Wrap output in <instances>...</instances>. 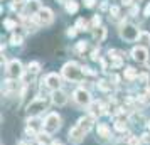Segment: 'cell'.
Listing matches in <instances>:
<instances>
[{
  "label": "cell",
  "instance_id": "30bf717a",
  "mask_svg": "<svg viewBox=\"0 0 150 145\" xmlns=\"http://www.w3.org/2000/svg\"><path fill=\"white\" fill-rule=\"evenodd\" d=\"M42 81H44V84L47 86V90H51V91L61 90V76H57L56 73H49Z\"/></svg>",
  "mask_w": 150,
  "mask_h": 145
},
{
  "label": "cell",
  "instance_id": "7a4b0ae2",
  "mask_svg": "<svg viewBox=\"0 0 150 145\" xmlns=\"http://www.w3.org/2000/svg\"><path fill=\"white\" fill-rule=\"evenodd\" d=\"M61 115L59 113H47L46 115V118H44V123H42V130L46 132L47 135H52V133H56V132L61 128Z\"/></svg>",
  "mask_w": 150,
  "mask_h": 145
},
{
  "label": "cell",
  "instance_id": "cb8c5ba5",
  "mask_svg": "<svg viewBox=\"0 0 150 145\" xmlns=\"http://www.w3.org/2000/svg\"><path fill=\"white\" fill-rule=\"evenodd\" d=\"M88 49V44L84 41H79L78 42V46H76V51H79V52H83V51H86Z\"/></svg>",
  "mask_w": 150,
  "mask_h": 145
},
{
  "label": "cell",
  "instance_id": "8d00e7d4",
  "mask_svg": "<svg viewBox=\"0 0 150 145\" xmlns=\"http://www.w3.org/2000/svg\"><path fill=\"white\" fill-rule=\"evenodd\" d=\"M51 145H62V144L59 142V140H57V142H56V140H52V142H51Z\"/></svg>",
  "mask_w": 150,
  "mask_h": 145
},
{
  "label": "cell",
  "instance_id": "d6986e66",
  "mask_svg": "<svg viewBox=\"0 0 150 145\" xmlns=\"http://www.w3.org/2000/svg\"><path fill=\"white\" fill-rule=\"evenodd\" d=\"M98 88H100L101 91H110V90H111V83L101 79V81H98Z\"/></svg>",
  "mask_w": 150,
  "mask_h": 145
},
{
  "label": "cell",
  "instance_id": "4dcf8cb0",
  "mask_svg": "<svg viewBox=\"0 0 150 145\" xmlns=\"http://www.w3.org/2000/svg\"><path fill=\"white\" fill-rule=\"evenodd\" d=\"M83 2H84V5H86V7H93V5H95V0H83Z\"/></svg>",
  "mask_w": 150,
  "mask_h": 145
},
{
  "label": "cell",
  "instance_id": "2e32d148",
  "mask_svg": "<svg viewBox=\"0 0 150 145\" xmlns=\"http://www.w3.org/2000/svg\"><path fill=\"white\" fill-rule=\"evenodd\" d=\"M123 76L127 78L128 81H133L135 78H138V74H137V69H133V68H127V69H125V73H123Z\"/></svg>",
  "mask_w": 150,
  "mask_h": 145
},
{
  "label": "cell",
  "instance_id": "3957f363",
  "mask_svg": "<svg viewBox=\"0 0 150 145\" xmlns=\"http://www.w3.org/2000/svg\"><path fill=\"white\" fill-rule=\"evenodd\" d=\"M83 74H84V73H83V68L74 61L66 62V64L62 66V76L66 78L68 81H81Z\"/></svg>",
  "mask_w": 150,
  "mask_h": 145
},
{
  "label": "cell",
  "instance_id": "83f0119b",
  "mask_svg": "<svg viewBox=\"0 0 150 145\" xmlns=\"http://www.w3.org/2000/svg\"><path fill=\"white\" fill-rule=\"evenodd\" d=\"M100 22H101V17H100V15H95V17H93V29L98 27V25H100Z\"/></svg>",
  "mask_w": 150,
  "mask_h": 145
},
{
  "label": "cell",
  "instance_id": "e0dca14e",
  "mask_svg": "<svg viewBox=\"0 0 150 145\" xmlns=\"http://www.w3.org/2000/svg\"><path fill=\"white\" fill-rule=\"evenodd\" d=\"M66 12L68 14H76L78 12V4H76L74 0H68L66 2Z\"/></svg>",
  "mask_w": 150,
  "mask_h": 145
},
{
  "label": "cell",
  "instance_id": "ac0fdd59",
  "mask_svg": "<svg viewBox=\"0 0 150 145\" xmlns=\"http://www.w3.org/2000/svg\"><path fill=\"white\" fill-rule=\"evenodd\" d=\"M27 71L30 73V74H35V73H39V71H41V64H39V62H35V61L29 62Z\"/></svg>",
  "mask_w": 150,
  "mask_h": 145
},
{
  "label": "cell",
  "instance_id": "f35d334b",
  "mask_svg": "<svg viewBox=\"0 0 150 145\" xmlns=\"http://www.w3.org/2000/svg\"><path fill=\"white\" fill-rule=\"evenodd\" d=\"M116 145H130L128 142H120V144H116Z\"/></svg>",
  "mask_w": 150,
  "mask_h": 145
},
{
  "label": "cell",
  "instance_id": "f1b7e54d",
  "mask_svg": "<svg viewBox=\"0 0 150 145\" xmlns=\"http://www.w3.org/2000/svg\"><path fill=\"white\" fill-rule=\"evenodd\" d=\"M76 30H78L76 27H69L68 32H66V34H68V37H74V35H76Z\"/></svg>",
  "mask_w": 150,
  "mask_h": 145
},
{
  "label": "cell",
  "instance_id": "603a6c76",
  "mask_svg": "<svg viewBox=\"0 0 150 145\" xmlns=\"http://www.w3.org/2000/svg\"><path fill=\"white\" fill-rule=\"evenodd\" d=\"M115 128L116 130H120V132H123L125 128H127V123H125L123 120H116L115 122Z\"/></svg>",
  "mask_w": 150,
  "mask_h": 145
},
{
  "label": "cell",
  "instance_id": "ba28073f",
  "mask_svg": "<svg viewBox=\"0 0 150 145\" xmlns=\"http://www.w3.org/2000/svg\"><path fill=\"white\" fill-rule=\"evenodd\" d=\"M7 74L10 79H19L24 74V68H22V62L19 59H12L7 66Z\"/></svg>",
  "mask_w": 150,
  "mask_h": 145
},
{
  "label": "cell",
  "instance_id": "8992f818",
  "mask_svg": "<svg viewBox=\"0 0 150 145\" xmlns=\"http://www.w3.org/2000/svg\"><path fill=\"white\" fill-rule=\"evenodd\" d=\"M73 98H74V103L78 105V106H89L91 105V95H89L88 90H84V88H78V90L74 91V95H73Z\"/></svg>",
  "mask_w": 150,
  "mask_h": 145
},
{
  "label": "cell",
  "instance_id": "836d02e7",
  "mask_svg": "<svg viewBox=\"0 0 150 145\" xmlns=\"http://www.w3.org/2000/svg\"><path fill=\"white\" fill-rule=\"evenodd\" d=\"M110 79H111V81H113V84H118V81H120V78L116 76V74H113V76L110 78Z\"/></svg>",
  "mask_w": 150,
  "mask_h": 145
},
{
  "label": "cell",
  "instance_id": "277c9868",
  "mask_svg": "<svg viewBox=\"0 0 150 145\" xmlns=\"http://www.w3.org/2000/svg\"><path fill=\"white\" fill-rule=\"evenodd\" d=\"M44 110H47V101H46V98L42 96H35L27 106V115L30 118L32 117H37L39 113H42Z\"/></svg>",
  "mask_w": 150,
  "mask_h": 145
},
{
  "label": "cell",
  "instance_id": "9a60e30c",
  "mask_svg": "<svg viewBox=\"0 0 150 145\" xmlns=\"http://www.w3.org/2000/svg\"><path fill=\"white\" fill-rule=\"evenodd\" d=\"M25 7H27V12H39L41 10V4H39V0H29V2H25Z\"/></svg>",
  "mask_w": 150,
  "mask_h": 145
},
{
  "label": "cell",
  "instance_id": "e575fe53",
  "mask_svg": "<svg viewBox=\"0 0 150 145\" xmlns=\"http://www.w3.org/2000/svg\"><path fill=\"white\" fill-rule=\"evenodd\" d=\"M123 5H133V0H122Z\"/></svg>",
  "mask_w": 150,
  "mask_h": 145
},
{
  "label": "cell",
  "instance_id": "7c38bea8",
  "mask_svg": "<svg viewBox=\"0 0 150 145\" xmlns=\"http://www.w3.org/2000/svg\"><path fill=\"white\" fill-rule=\"evenodd\" d=\"M52 103H54L56 106H64V105L68 103V95L61 90L52 91Z\"/></svg>",
  "mask_w": 150,
  "mask_h": 145
},
{
  "label": "cell",
  "instance_id": "7402d4cb",
  "mask_svg": "<svg viewBox=\"0 0 150 145\" xmlns=\"http://www.w3.org/2000/svg\"><path fill=\"white\" fill-rule=\"evenodd\" d=\"M74 27L78 29V30H86V21H84V19H78Z\"/></svg>",
  "mask_w": 150,
  "mask_h": 145
},
{
  "label": "cell",
  "instance_id": "d6a6232c",
  "mask_svg": "<svg viewBox=\"0 0 150 145\" xmlns=\"http://www.w3.org/2000/svg\"><path fill=\"white\" fill-rule=\"evenodd\" d=\"M143 15H145V17H150V4L145 7V10H143Z\"/></svg>",
  "mask_w": 150,
  "mask_h": 145
},
{
  "label": "cell",
  "instance_id": "1f68e13d",
  "mask_svg": "<svg viewBox=\"0 0 150 145\" xmlns=\"http://www.w3.org/2000/svg\"><path fill=\"white\" fill-rule=\"evenodd\" d=\"M137 12H138V7H137V5H132V8H130V15H135Z\"/></svg>",
  "mask_w": 150,
  "mask_h": 145
},
{
  "label": "cell",
  "instance_id": "4fadbf2b",
  "mask_svg": "<svg viewBox=\"0 0 150 145\" xmlns=\"http://www.w3.org/2000/svg\"><path fill=\"white\" fill-rule=\"evenodd\" d=\"M105 37H106V29L105 27H96L95 30H93V39H95V41L103 42Z\"/></svg>",
  "mask_w": 150,
  "mask_h": 145
},
{
  "label": "cell",
  "instance_id": "4316f807",
  "mask_svg": "<svg viewBox=\"0 0 150 145\" xmlns=\"http://www.w3.org/2000/svg\"><path fill=\"white\" fill-rule=\"evenodd\" d=\"M110 14H111V17H118V14H120V7L113 5V7L110 8Z\"/></svg>",
  "mask_w": 150,
  "mask_h": 145
},
{
  "label": "cell",
  "instance_id": "6da1fadb",
  "mask_svg": "<svg viewBox=\"0 0 150 145\" xmlns=\"http://www.w3.org/2000/svg\"><path fill=\"white\" fill-rule=\"evenodd\" d=\"M93 122H95V117L93 115H89L86 118H79L78 120V123L69 130L68 137H69V142L74 145H79L84 140V135L89 132V128L93 127Z\"/></svg>",
  "mask_w": 150,
  "mask_h": 145
},
{
  "label": "cell",
  "instance_id": "8fae6325",
  "mask_svg": "<svg viewBox=\"0 0 150 145\" xmlns=\"http://www.w3.org/2000/svg\"><path fill=\"white\" fill-rule=\"evenodd\" d=\"M132 57L135 59L137 62H140V64H145V62L149 61V51L147 47H143V46H137V47L132 49Z\"/></svg>",
  "mask_w": 150,
  "mask_h": 145
},
{
  "label": "cell",
  "instance_id": "5bb4252c",
  "mask_svg": "<svg viewBox=\"0 0 150 145\" xmlns=\"http://www.w3.org/2000/svg\"><path fill=\"white\" fill-rule=\"evenodd\" d=\"M138 42H140V46H143V47H150V32L142 30L140 35H138Z\"/></svg>",
  "mask_w": 150,
  "mask_h": 145
},
{
  "label": "cell",
  "instance_id": "ab89813d",
  "mask_svg": "<svg viewBox=\"0 0 150 145\" xmlns=\"http://www.w3.org/2000/svg\"><path fill=\"white\" fill-rule=\"evenodd\" d=\"M15 2H17V0H15ZM19 2H21V0H19Z\"/></svg>",
  "mask_w": 150,
  "mask_h": 145
},
{
  "label": "cell",
  "instance_id": "484cf974",
  "mask_svg": "<svg viewBox=\"0 0 150 145\" xmlns=\"http://www.w3.org/2000/svg\"><path fill=\"white\" fill-rule=\"evenodd\" d=\"M140 140H142V145H150V135L149 133H143L142 137H140Z\"/></svg>",
  "mask_w": 150,
  "mask_h": 145
},
{
  "label": "cell",
  "instance_id": "44dd1931",
  "mask_svg": "<svg viewBox=\"0 0 150 145\" xmlns=\"http://www.w3.org/2000/svg\"><path fill=\"white\" fill-rule=\"evenodd\" d=\"M4 25H5L8 30H14V29H17V24H15L14 21H10V19H5V21H4Z\"/></svg>",
  "mask_w": 150,
  "mask_h": 145
},
{
  "label": "cell",
  "instance_id": "9c48e42d",
  "mask_svg": "<svg viewBox=\"0 0 150 145\" xmlns=\"http://www.w3.org/2000/svg\"><path fill=\"white\" fill-rule=\"evenodd\" d=\"M54 21V14H52V10L47 7H42L39 12H37V22L41 24V25H51Z\"/></svg>",
  "mask_w": 150,
  "mask_h": 145
},
{
  "label": "cell",
  "instance_id": "f546056e",
  "mask_svg": "<svg viewBox=\"0 0 150 145\" xmlns=\"http://www.w3.org/2000/svg\"><path fill=\"white\" fill-rule=\"evenodd\" d=\"M83 73H84V74H89V76H95L96 74L95 71H91V68H83Z\"/></svg>",
  "mask_w": 150,
  "mask_h": 145
},
{
  "label": "cell",
  "instance_id": "52a82bcc",
  "mask_svg": "<svg viewBox=\"0 0 150 145\" xmlns=\"http://www.w3.org/2000/svg\"><path fill=\"white\" fill-rule=\"evenodd\" d=\"M111 138H113V135H111V130H110L108 125L98 123V127H96V140L100 144H108Z\"/></svg>",
  "mask_w": 150,
  "mask_h": 145
},
{
  "label": "cell",
  "instance_id": "5b68a950",
  "mask_svg": "<svg viewBox=\"0 0 150 145\" xmlns=\"http://www.w3.org/2000/svg\"><path fill=\"white\" fill-rule=\"evenodd\" d=\"M120 35L127 42H135V41H138L140 32H138V29L133 24H123L122 27H120Z\"/></svg>",
  "mask_w": 150,
  "mask_h": 145
},
{
  "label": "cell",
  "instance_id": "ffe728a7",
  "mask_svg": "<svg viewBox=\"0 0 150 145\" xmlns=\"http://www.w3.org/2000/svg\"><path fill=\"white\" fill-rule=\"evenodd\" d=\"M10 44H12V46H21L22 44V35L12 34V37H10Z\"/></svg>",
  "mask_w": 150,
  "mask_h": 145
},
{
  "label": "cell",
  "instance_id": "74e56055",
  "mask_svg": "<svg viewBox=\"0 0 150 145\" xmlns=\"http://www.w3.org/2000/svg\"><path fill=\"white\" fill-rule=\"evenodd\" d=\"M100 7H101V10H105V8L108 7V5H106V2H103V4H101V5H100Z\"/></svg>",
  "mask_w": 150,
  "mask_h": 145
},
{
  "label": "cell",
  "instance_id": "d590c367",
  "mask_svg": "<svg viewBox=\"0 0 150 145\" xmlns=\"http://www.w3.org/2000/svg\"><path fill=\"white\" fill-rule=\"evenodd\" d=\"M147 96H150V81L147 83Z\"/></svg>",
  "mask_w": 150,
  "mask_h": 145
},
{
  "label": "cell",
  "instance_id": "d4e9b609",
  "mask_svg": "<svg viewBox=\"0 0 150 145\" xmlns=\"http://www.w3.org/2000/svg\"><path fill=\"white\" fill-rule=\"evenodd\" d=\"M91 59L93 61H100V47H96L91 51Z\"/></svg>",
  "mask_w": 150,
  "mask_h": 145
}]
</instances>
